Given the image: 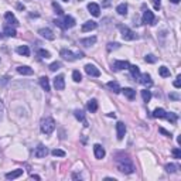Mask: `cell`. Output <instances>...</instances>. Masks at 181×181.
<instances>
[{"instance_id":"1","label":"cell","mask_w":181,"mask_h":181,"mask_svg":"<svg viewBox=\"0 0 181 181\" xmlns=\"http://www.w3.org/2000/svg\"><path fill=\"white\" fill-rule=\"evenodd\" d=\"M116 167L119 170L120 173H125V174H132L135 171V167H133L132 161L129 160V159H118L116 161Z\"/></svg>"},{"instance_id":"2","label":"cell","mask_w":181,"mask_h":181,"mask_svg":"<svg viewBox=\"0 0 181 181\" xmlns=\"http://www.w3.org/2000/svg\"><path fill=\"white\" fill-rule=\"evenodd\" d=\"M55 129V120L53 118H45L41 120V132L44 135H51Z\"/></svg>"},{"instance_id":"3","label":"cell","mask_w":181,"mask_h":181,"mask_svg":"<svg viewBox=\"0 0 181 181\" xmlns=\"http://www.w3.org/2000/svg\"><path fill=\"white\" fill-rule=\"evenodd\" d=\"M54 24L58 26V27H61V29H64V30H67V29H72V27H74V26H75V20L71 16H65L62 20L55 19V20H54Z\"/></svg>"},{"instance_id":"4","label":"cell","mask_w":181,"mask_h":181,"mask_svg":"<svg viewBox=\"0 0 181 181\" xmlns=\"http://www.w3.org/2000/svg\"><path fill=\"white\" fill-rule=\"evenodd\" d=\"M119 30H120V33H122L123 40H126V41H133V40L137 38V36H136L135 31H132V30L129 29V27H126V26L119 24Z\"/></svg>"},{"instance_id":"5","label":"cell","mask_w":181,"mask_h":181,"mask_svg":"<svg viewBox=\"0 0 181 181\" xmlns=\"http://www.w3.org/2000/svg\"><path fill=\"white\" fill-rule=\"evenodd\" d=\"M61 57L64 58V60H67V61H74V60H77V58H82L84 57V53H72V51H70V50H62L61 53Z\"/></svg>"},{"instance_id":"6","label":"cell","mask_w":181,"mask_h":181,"mask_svg":"<svg viewBox=\"0 0 181 181\" xmlns=\"http://www.w3.org/2000/svg\"><path fill=\"white\" fill-rule=\"evenodd\" d=\"M143 23L144 24H150V26H153L154 24V21H156V19H154V14H153V12H150V10H144L143 12Z\"/></svg>"},{"instance_id":"7","label":"cell","mask_w":181,"mask_h":181,"mask_svg":"<svg viewBox=\"0 0 181 181\" xmlns=\"http://www.w3.org/2000/svg\"><path fill=\"white\" fill-rule=\"evenodd\" d=\"M85 72H87L89 77H95V78L101 75V71H99L94 64H87V65H85Z\"/></svg>"},{"instance_id":"8","label":"cell","mask_w":181,"mask_h":181,"mask_svg":"<svg viewBox=\"0 0 181 181\" xmlns=\"http://www.w3.org/2000/svg\"><path fill=\"white\" fill-rule=\"evenodd\" d=\"M47 153H48L47 147L43 146V144H38L37 147H36V150H34V157H37V159H43V157L47 156Z\"/></svg>"},{"instance_id":"9","label":"cell","mask_w":181,"mask_h":181,"mask_svg":"<svg viewBox=\"0 0 181 181\" xmlns=\"http://www.w3.org/2000/svg\"><path fill=\"white\" fill-rule=\"evenodd\" d=\"M139 78H140V84L143 85V87L146 88H150L153 85V81H152V77L149 74H140L139 75Z\"/></svg>"},{"instance_id":"10","label":"cell","mask_w":181,"mask_h":181,"mask_svg":"<svg viewBox=\"0 0 181 181\" xmlns=\"http://www.w3.org/2000/svg\"><path fill=\"white\" fill-rule=\"evenodd\" d=\"M54 87H55V89H58V90H62L64 88H65V79H64V75H58V77L54 78Z\"/></svg>"},{"instance_id":"11","label":"cell","mask_w":181,"mask_h":181,"mask_svg":"<svg viewBox=\"0 0 181 181\" xmlns=\"http://www.w3.org/2000/svg\"><path fill=\"white\" fill-rule=\"evenodd\" d=\"M125 133H126V125L122 123V122H118V125H116V135H118V140L123 139Z\"/></svg>"},{"instance_id":"12","label":"cell","mask_w":181,"mask_h":181,"mask_svg":"<svg viewBox=\"0 0 181 181\" xmlns=\"http://www.w3.org/2000/svg\"><path fill=\"white\" fill-rule=\"evenodd\" d=\"M88 10H89V13L92 14V16H95V17L101 16V7H99V4L89 3V4H88Z\"/></svg>"},{"instance_id":"13","label":"cell","mask_w":181,"mask_h":181,"mask_svg":"<svg viewBox=\"0 0 181 181\" xmlns=\"http://www.w3.org/2000/svg\"><path fill=\"white\" fill-rule=\"evenodd\" d=\"M94 153H95V157L99 159V160L103 159L105 154H106V153H105V149H103L101 144H95V146H94Z\"/></svg>"},{"instance_id":"14","label":"cell","mask_w":181,"mask_h":181,"mask_svg":"<svg viewBox=\"0 0 181 181\" xmlns=\"http://www.w3.org/2000/svg\"><path fill=\"white\" fill-rule=\"evenodd\" d=\"M98 27V24H96V21H87V23H84L82 24V33H87V31H92V30H95Z\"/></svg>"},{"instance_id":"15","label":"cell","mask_w":181,"mask_h":181,"mask_svg":"<svg viewBox=\"0 0 181 181\" xmlns=\"http://www.w3.org/2000/svg\"><path fill=\"white\" fill-rule=\"evenodd\" d=\"M38 34H40L41 37L47 38V40H54V38H55L54 33H53V31H51L50 29H41V30H38Z\"/></svg>"},{"instance_id":"16","label":"cell","mask_w":181,"mask_h":181,"mask_svg":"<svg viewBox=\"0 0 181 181\" xmlns=\"http://www.w3.org/2000/svg\"><path fill=\"white\" fill-rule=\"evenodd\" d=\"M4 19H6V21H7L9 24H13V26H17L19 24V20H17L16 17H14V14L10 12H7L6 14H4Z\"/></svg>"},{"instance_id":"17","label":"cell","mask_w":181,"mask_h":181,"mask_svg":"<svg viewBox=\"0 0 181 181\" xmlns=\"http://www.w3.org/2000/svg\"><path fill=\"white\" fill-rule=\"evenodd\" d=\"M122 92H123L125 96H126L129 101H133V99L136 98V90L132 89V88H125V89H122Z\"/></svg>"},{"instance_id":"18","label":"cell","mask_w":181,"mask_h":181,"mask_svg":"<svg viewBox=\"0 0 181 181\" xmlns=\"http://www.w3.org/2000/svg\"><path fill=\"white\" fill-rule=\"evenodd\" d=\"M17 72L21 75H33V70L27 65H21V67H17Z\"/></svg>"},{"instance_id":"19","label":"cell","mask_w":181,"mask_h":181,"mask_svg":"<svg viewBox=\"0 0 181 181\" xmlns=\"http://www.w3.org/2000/svg\"><path fill=\"white\" fill-rule=\"evenodd\" d=\"M21 174H23V170L17 169V170H14V171H10V173L6 174V178H7V180H14V178L20 177Z\"/></svg>"},{"instance_id":"20","label":"cell","mask_w":181,"mask_h":181,"mask_svg":"<svg viewBox=\"0 0 181 181\" xmlns=\"http://www.w3.org/2000/svg\"><path fill=\"white\" fill-rule=\"evenodd\" d=\"M129 65H130V64H129L128 61H115V70H118V71L128 70Z\"/></svg>"},{"instance_id":"21","label":"cell","mask_w":181,"mask_h":181,"mask_svg":"<svg viewBox=\"0 0 181 181\" xmlns=\"http://www.w3.org/2000/svg\"><path fill=\"white\" fill-rule=\"evenodd\" d=\"M88 111L90 113H95V112L98 111V101L96 99H90L89 102H88Z\"/></svg>"},{"instance_id":"22","label":"cell","mask_w":181,"mask_h":181,"mask_svg":"<svg viewBox=\"0 0 181 181\" xmlns=\"http://www.w3.org/2000/svg\"><path fill=\"white\" fill-rule=\"evenodd\" d=\"M108 88L112 90V92H115V94H119L120 90V87H119V84L116 82V81H111V82H108Z\"/></svg>"},{"instance_id":"23","label":"cell","mask_w":181,"mask_h":181,"mask_svg":"<svg viewBox=\"0 0 181 181\" xmlns=\"http://www.w3.org/2000/svg\"><path fill=\"white\" fill-rule=\"evenodd\" d=\"M166 113H167V112H166L164 109H161V108H157V109H154V112H153V118L164 119V118H166Z\"/></svg>"},{"instance_id":"24","label":"cell","mask_w":181,"mask_h":181,"mask_svg":"<svg viewBox=\"0 0 181 181\" xmlns=\"http://www.w3.org/2000/svg\"><path fill=\"white\" fill-rule=\"evenodd\" d=\"M40 85H41V88L45 92H50V81L47 77H41L40 78Z\"/></svg>"},{"instance_id":"25","label":"cell","mask_w":181,"mask_h":181,"mask_svg":"<svg viewBox=\"0 0 181 181\" xmlns=\"http://www.w3.org/2000/svg\"><path fill=\"white\" fill-rule=\"evenodd\" d=\"M116 12L119 13L120 16H126L128 14V4H125V3H120L118 7H116Z\"/></svg>"},{"instance_id":"26","label":"cell","mask_w":181,"mask_h":181,"mask_svg":"<svg viewBox=\"0 0 181 181\" xmlns=\"http://www.w3.org/2000/svg\"><path fill=\"white\" fill-rule=\"evenodd\" d=\"M17 54H20V55H23V57H29L30 55V50L27 45H21V47H19L17 48Z\"/></svg>"},{"instance_id":"27","label":"cell","mask_w":181,"mask_h":181,"mask_svg":"<svg viewBox=\"0 0 181 181\" xmlns=\"http://www.w3.org/2000/svg\"><path fill=\"white\" fill-rule=\"evenodd\" d=\"M96 43V37H89V38H82L81 40V44L85 45V47H90Z\"/></svg>"},{"instance_id":"28","label":"cell","mask_w":181,"mask_h":181,"mask_svg":"<svg viewBox=\"0 0 181 181\" xmlns=\"http://www.w3.org/2000/svg\"><path fill=\"white\" fill-rule=\"evenodd\" d=\"M74 113H75V118H77L78 120H81V122L84 123V126H88L87 120H85V115H84V112H82V111H75Z\"/></svg>"},{"instance_id":"29","label":"cell","mask_w":181,"mask_h":181,"mask_svg":"<svg viewBox=\"0 0 181 181\" xmlns=\"http://www.w3.org/2000/svg\"><path fill=\"white\" fill-rule=\"evenodd\" d=\"M3 34L6 36V37H14L16 36V30L14 29H12V27H9V26H6L4 27V31H3Z\"/></svg>"},{"instance_id":"30","label":"cell","mask_w":181,"mask_h":181,"mask_svg":"<svg viewBox=\"0 0 181 181\" xmlns=\"http://www.w3.org/2000/svg\"><path fill=\"white\" fill-rule=\"evenodd\" d=\"M128 70H130V74H132V77H135V78H139L140 75V70L137 65H129Z\"/></svg>"},{"instance_id":"31","label":"cell","mask_w":181,"mask_h":181,"mask_svg":"<svg viewBox=\"0 0 181 181\" xmlns=\"http://www.w3.org/2000/svg\"><path fill=\"white\" fill-rule=\"evenodd\" d=\"M166 119L169 120V122H171V123H176L178 119L177 113H173V112H170V113H166Z\"/></svg>"},{"instance_id":"32","label":"cell","mask_w":181,"mask_h":181,"mask_svg":"<svg viewBox=\"0 0 181 181\" xmlns=\"http://www.w3.org/2000/svg\"><path fill=\"white\" fill-rule=\"evenodd\" d=\"M142 98H143V101L146 103L150 102V99H152V92H150V90H147V89L142 90Z\"/></svg>"},{"instance_id":"33","label":"cell","mask_w":181,"mask_h":181,"mask_svg":"<svg viewBox=\"0 0 181 181\" xmlns=\"http://www.w3.org/2000/svg\"><path fill=\"white\" fill-rule=\"evenodd\" d=\"M159 74H160L163 78H167V77H170V70L167 67H160V68H159Z\"/></svg>"},{"instance_id":"34","label":"cell","mask_w":181,"mask_h":181,"mask_svg":"<svg viewBox=\"0 0 181 181\" xmlns=\"http://www.w3.org/2000/svg\"><path fill=\"white\" fill-rule=\"evenodd\" d=\"M51 154H53L54 157H64L65 156V152H64V150H60V149H54L53 152H51Z\"/></svg>"},{"instance_id":"35","label":"cell","mask_w":181,"mask_h":181,"mask_svg":"<svg viewBox=\"0 0 181 181\" xmlns=\"http://www.w3.org/2000/svg\"><path fill=\"white\" fill-rule=\"evenodd\" d=\"M72 79H74L75 82H81V81H82L81 72H79V71H74V72H72Z\"/></svg>"},{"instance_id":"36","label":"cell","mask_w":181,"mask_h":181,"mask_svg":"<svg viewBox=\"0 0 181 181\" xmlns=\"http://www.w3.org/2000/svg\"><path fill=\"white\" fill-rule=\"evenodd\" d=\"M144 61L149 62V64H154V62L157 61V58L153 55V54H147L146 57H144Z\"/></svg>"},{"instance_id":"37","label":"cell","mask_w":181,"mask_h":181,"mask_svg":"<svg viewBox=\"0 0 181 181\" xmlns=\"http://www.w3.org/2000/svg\"><path fill=\"white\" fill-rule=\"evenodd\" d=\"M166 170H167L169 173H176L178 170V166L177 164H167L166 166Z\"/></svg>"},{"instance_id":"38","label":"cell","mask_w":181,"mask_h":181,"mask_svg":"<svg viewBox=\"0 0 181 181\" xmlns=\"http://www.w3.org/2000/svg\"><path fill=\"white\" fill-rule=\"evenodd\" d=\"M38 55H40L41 58H45V60L51 57V55H50V53H48V51H45V50H38Z\"/></svg>"},{"instance_id":"39","label":"cell","mask_w":181,"mask_h":181,"mask_svg":"<svg viewBox=\"0 0 181 181\" xmlns=\"http://www.w3.org/2000/svg\"><path fill=\"white\" fill-rule=\"evenodd\" d=\"M60 67H61V62H53V64H51V65H50V71H57V70H60Z\"/></svg>"},{"instance_id":"40","label":"cell","mask_w":181,"mask_h":181,"mask_svg":"<svg viewBox=\"0 0 181 181\" xmlns=\"http://www.w3.org/2000/svg\"><path fill=\"white\" fill-rule=\"evenodd\" d=\"M53 7H54V10L57 12V14H60V16H62V14H64V10H62V9L60 7V6H58V4L55 3V2L53 3Z\"/></svg>"},{"instance_id":"41","label":"cell","mask_w":181,"mask_h":181,"mask_svg":"<svg viewBox=\"0 0 181 181\" xmlns=\"http://www.w3.org/2000/svg\"><path fill=\"white\" fill-rule=\"evenodd\" d=\"M120 45L118 44V43H109L108 44V51H112V50H118Z\"/></svg>"},{"instance_id":"42","label":"cell","mask_w":181,"mask_h":181,"mask_svg":"<svg viewBox=\"0 0 181 181\" xmlns=\"http://www.w3.org/2000/svg\"><path fill=\"white\" fill-rule=\"evenodd\" d=\"M173 156H174V159H181V150L178 147H176V149H173Z\"/></svg>"},{"instance_id":"43","label":"cell","mask_w":181,"mask_h":181,"mask_svg":"<svg viewBox=\"0 0 181 181\" xmlns=\"http://www.w3.org/2000/svg\"><path fill=\"white\" fill-rule=\"evenodd\" d=\"M159 132H160L161 135H164V136H169V137H171V133L167 132V130H166V129H163V128H159Z\"/></svg>"},{"instance_id":"44","label":"cell","mask_w":181,"mask_h":181,"mask_svg":"<svg viewBox=\"0 0 181 181\" xmlns=\"http://www.w3.org/2000/svg\"><path fill=\"white\" fill-rule=\"evenodd\" d=\"M153 4H154V9H156V10H160V6H161L160 0H153Z\"/></svg>"},{"instance_id":"45","label":"cell","mask_w":181,"mask_h":181,"mask_svg":"<svg viewBox=\"0 0 181 181\" xmlns=\"http://www.w3.org/2000/svg\"><path fill=\"white\" fill-rule=\"evenodd\" d=\"M180 77H177V79H176V81H174V84H173V85H174V87H176V88H180L181 87V81H180Z\"/></svg>"},{"instance_id":"46","label":"cell","mask_w":181,"mask_h":181,"mask_svg":"<svg viewBox=\"0 0 181 181\" xmlns=\"http://www.w3.org/2000/svg\"><path fill=\"white\" fill-rule=\"evenodd\" d=\"M170 98L174 99V101H178V99H180V96H178V95H176V94H171V95H170Z\"/></svg>"},{"instance_id":"47","label":"cell","mask_w":181,"mask_h":181,"mask_svg":"<svg viewBox=\"0 0 181 181\" xmlns=\"http://www.w3.org/2000/svg\"><path fill=\"white\" fill-rule=\"evenodd\" d=\"M109 4H111V0H105V3H103V6L106 7V6H109Z\"/></svg>"},{"instance_id":"48","label":"cell","mask_w":181,"mask_h":181,"mask_svg":"<svg viewBox=\"0 0 181 181\" xmlns=\"http://www.w3.org/2000/svg\"><path fill=\"white\" fill-rule=\"evenodd\" d=\"M31 178H34V180H40V177H38V176H34V174L31 176Z\"/></svg>"},{"instance_id":"49","label":"cell","mask_w":181,"mask_h":181,"mask_svg":"<svg viewBox=\"0 0 181 181\" xmlns=\"http://www.w3.org/2000/svg\"><path fill=\"white\" fill-rule=\"evenodd\" d=\"M170 2H171V3H176V4L180 3V0H170Z\"/></svg>"},{"instance_id":"50","label":"cell","mask_w":181,"mask_h":181,"mask_svg":"<svg viewBox=\"0 0 181 181\" xmlns=\"http://www.w3.org/2000/svg\"><path fill=\"white\" fill-rule=\"evenodd\" d=\"M64 2H67V3H68V2H70V0H64Z\"/></svg>"}]
</instances>
